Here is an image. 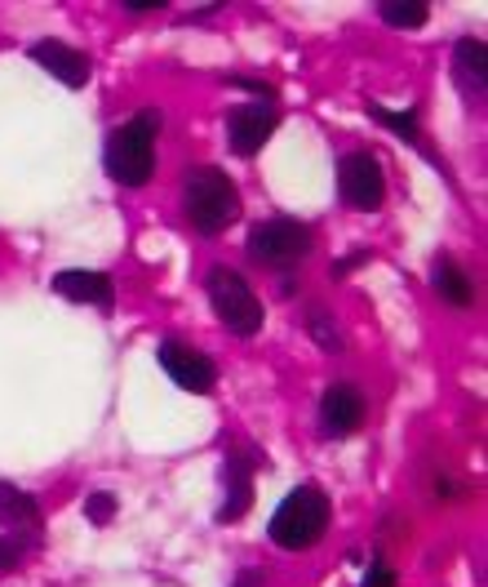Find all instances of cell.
Returning <instances> with one entry per match:
<instances>
[{"instance_id":"1","label":"cell","mask_w":488,"mask_h":587,"mask_svg":"<svg viewBox=\"0 0 488 587\" xmlns=\"http://www.w3.org/2000/svg\"><path fill=\"white\" fill-rule=\"evenodd\" d=\"M182 214L200 236H218L223 227L236 223L240 214V191L236 178L214 169V165H200L182 178Z\"/></svg>"},{"instance_id":"2","label":"cell","mask_w":488,"mask_h":587,"mask_svg":"<svg viewBox=\"0 0 488 587\" xmlns=\"http://www.w3.org/2000/svg\"><path fill=\"white\" fill-rule=\"evenodd\" d=\"M156 129H160V111H138L107 139L103 161H107L111 183L143 187L156 174Z\"/></svg>"},{"instance_id":"3","label":"cell","mask_w":488,"mask_h":587,"mask_svg":"<svg viewBox=\"0 0 488 587\" xmlns=\"http://www.w3.org/2000/svg\"><path fill=\"white\" fill-rule=\"evenodd\" d=\"M324 530H329V494L320 485H298L271 516V543H281L289 552L320 543Z\"/></svg>"},{"instance_id":"4","label":"cell","mask_w":488,"mask_h":587,"mask_svg":"<svg viewBox=\"0 0 488 587\" xmlns=\"http://www.w3.org/2000/svg\"><path fill=\"white\" fill-rule=\"evenodd\" d=\"M245 254L258 268H294L311 254V227L298 219H266L249 232Z\"/></svg>"},{"instance_id":"5","label":"cell","mask_w":488,"mask_h":587,"mask_svg":"<svg viewBox=\"0 0 488 587\" xmlns=\"http://www.w3.org/2000/svg\"><path fill=\"white\" fill-rule=\"evenodd\" d=\"M209 303H214L218 320L227 325L231 334L249 339V334L262 330V303H258V294L249 290V281L240 272L218 268L214 277H209Z\"/></svg>"},{"instance_id":"6","label":"cell","mask_w":488,"mask_h":587,"mask_svg":"<svg viewBox=\"0 0 488 587\" xmlns=\"http://www.w3.org/2000/svg\"><path fill=\"white\" fill-rule=\"evenodd\" d=\"M337 191H342V201L352 206V210L373 214L382 206V196H386V178H382L378 156L373 152L342 156V165H337Z\"/></svg>"},{"instance_id":"7","label":"cell","mask_w":488,"mask_h":587,"mask_svg":"<svg viewBox=\"0 0 488 587\" xmlns=\"http://www.w3.org/2000/svg\"><path fill=\"white\" fill-rule=\"evenodd\" d=\"M275 134V107L271 103H240L227 111V143L236 156H253Z\"/></svg>"},{"instance_id":"8","label":"cell","mask_w":488,"mask_h":587,"mask_svg":"<svg viewBox=\"0 0 488 587\" xmlns=\"http://www.w3.org/2000/svg\"><path fill=\"white\" fill-rule=\"evenodd\" d=\"M160 365H165V374H169L182 391H195V397L214 391V383H218L214 361H209L204 352H195V348H187V343H165V348H160Z\"/></svg>"},{"instance_id":"9","label":"cell","mask_w":488,"mask_h":587,"mask_svg":"<svg viewBox=\"0 0 488 587\" xmlns=\"http://www.w3.org/2000/svg\"><path fill=\"white\" fill-rule=\"evenodd\" d=\"M365 423V397L352 383H333L320 397V432L324 436H352Z\"/></svg>"},{"instance_id":"10","label":"cell","mask_w":488,"mask_h":587,"mask_svg":"<svg viewBox=\"0 0 488 587\" xmlns=\"http://www.w3.org/2000/svg\"><path fill=\"white\" fill-rule=\"evenodd\" d=\"M32 62H40L45 72H53L67 90H81L90 81V58L76 45H67V40H36L32 45Z\"/></svg>"},{"instance_id":"11","label":"cell","mask_w":488,"mask_h":587,"mask_svg":"<svg viewBox=\"0 0 488 587\" xmlns=\"http://www.w3.org/2000/svg\"><path fill=\"white\" fill-rule=\"evenodd\" d=\"M53 294L72 298V303L103 307V303L111 298V277H107V272H85V268H72V272H58V277H53Z\"/></svg>"},{"instance_id":"12","label":"cell","mask_w":488,"mask_h":587,"mask_svg":"<svg viewBox=\"0 0 488 587\" xmlns=\"http://www.w3.org/2000/svg\"><path fill=\"white\" fill-rule=\"evenodd\" d=\"M0 526H10L14 535H27V539H36V526H40L36 498L10 481H0Z\"/></svg>"},{"instance_id":"13","label":"cell","mask_w":488,"mask_h":587,"mask_svg":"<svg viewBox=\"0 0 488 587\" xmlns=\"http://www.w3.org/2000/svg\"><path fill=\"white\" fill-rule=\"evenodd\" d=\"M249 477H253L249 459H245V454H231V459H227V503H223V516L218 520H240L249 512V503H253Z\"/></svg>"},{"instance_id":"14","label":"cell","mask_w":488,"mask_h":587,"mask_svg":"<svg viewBox=\"0 0 488 587\" xmlns=\"http://www.w3.org/2000/svg\"><path fill=\"white\" fill-rule=\"evenodd\" d=\"M453 72H457V81H462V90H466V94H475V98L484 94L488 77H484V45H479V40H457Z\"/></svg>"},{"instance_id":"15","label":"cell","mask_w":488,"mask_h":587,"mask_svg":"<svg viewBox=\"0 0 488 587\" xmlns=\"http://www.w3.org/2000/svg\"><path fill=\"white\" fill-rule=\"evenodd\" d=\"M431 285L449 307H471V281H466V272L453 263V258H440V263L431 268Z\"/></svg>"},{"instance_id":"16","label":"cell","mask_w":488,"mask_h":587,"mask_svg":"<svg viewBox=\"0 0 488 587\" xmlns=\"http://www.w3.org/2000/svg\"><path fill=\"white\" fill-rule=\"evenodd\" d=\"M427 5H422V0H386V5H382V19L391 23V27H422L427 23Z\"/></svg>"},{"instance_id":"17","label":"cell","mask_w":488,"mask_h":587,"mask_svg":"<svg viewBox=\"0 0 488 587\" xmlns=\"http://www.w3.org/2000/svg\"><path fill=\"white\" fill-rule=\"evenodd\" d=\"M373 116L391 129V134H400V139L417 143V111H382V107H373Z\"/></svg>"},{"instance_id":"18","label":"cell","mask_w":488,"mask_h":587,"mask_svg":"<svg viewBox=\"0 0 488 587\" xmlns=\"http://www.w3.org/2000/svg\"><path fill=\"white\" fill-rule=\"evenodd\" d=\"M116 512H120V503H116V494H107V490H98V494L85 498L90 526H111V516H116Z\"/></svg>"},{"instance_id":"19","label":"cell","mask_w":488,"mask_h":587,"mask_svg":"<svg viewBox=\"0 0 488 587\" xmlns=\"http://www.w3.org/2000/svg\"><path fill=\"white\" fill-rule=\"evenodd\" d=\"M27 548H32V539H19V535H5V539H0V574L19 570L23 556H27Z\"/></svg>"},{"instance_id":"20","label":"cell","mask_w":488,"mask_h":587,"mask_svg":"<svg viewBox=\"0 0 488 587\" xmlns=\"http://www.w3.org/2000/svg\"><path fill=\"white\" fill-rule=\"evenodd\" d=\"M311 330H316V343H320V348H329V352H337V348H342V343H337V334H333V325H324L320 316L311 320Z\"/></svg>"},{"instance_id":"21","label":"cell","mask_w":488,"mask_h":587,"mask_svg":"<svg viewBox=\"0 0 488 587\" xmlns=\"http://www.w3.org/2000/svg\"><path fill=\"white\" fill-rule=\"evenodd\" d=\"M365 587H395V574H391L386 565H373V570L365 574Z\"/></svg>"},{"instance_id":"22","label":"cell","mask_w":488,"mask_h":587,"mask_svg":"<svg viewBox=\"0 0 488 587\" xmlns=\"http://www.w3.org/2000/svg\"><path fill=\"white\" fill-rule=\"evenodd\" d=\"M236 587H262V574H258V570H245V574L236 578Z\"/></svg>"}]
</instances>
